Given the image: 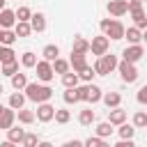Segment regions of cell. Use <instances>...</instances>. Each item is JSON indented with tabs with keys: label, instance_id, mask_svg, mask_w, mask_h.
I'll return each mask as SVG.
<instances>
[{
	"label": "cell",
	"instance_id": "obj_37",
	"mask_svg": "<svg viewBox=\"0 0 147 147\" xmlns=\"http://www.w3.org/2000/svg\"><path fill=\"white\" fill-rule=\"evenodd\" d=\"M133 126H136V129H145V126H147V113L138 110V113L133 115Z\"/></svg>",
	"mask_w": 147,
	"mask_h": 147
},
{
	"label": "cell",
	"instance_id": "obj_41",
	"mask_svg": "<svg viewBox=\"0 0 147 147\" xmlns=\"http://www.w3.org/2000/svg\"><path fill=\"white\" fill-rule=\"evenodd\" d=\"M101 140H103V138H99V136H90V138L83 142V147H99Z\"/></svg>",
	"mask_w": 147,
	"mask_h": 147
},
{
	"label": "cell",
	"instance_id": "obj_1",
	"mask_svg": "<svg viewBox=\"0 0 147 147\" xmlns=\"http://www.w3.org/2000/svg\"><path fill=\"white\" fill-rule=\"evenodd\" d=\"M25 96L34 103H44V101H51L53 96V87H48V83H28L25 85Z\"/></svg>",
	"mask_w": 147,
	"mask_h": 147
},
{
	"label": "cell",
	"instance_id": "obj_53",
	"mask_svg": "<svg viewBox=\"0 0 147 147\" xmlns=\"http://www.w3.org/2000/svg\"><path fill=\"white\" fill-rule=\"evenodd\" d=\"M0 37H2V30H0Z\"/></svg>",
	"mask_w": 147,
	"mask_h": 147
},
{
	"label": "cell",
	"instance_id": "obj_30",
	"mask_svg": "<svg viewBox=\"0 0 147 147\" xmlns=\"http://www.w3.org/2000/svg\"><path fill=\"white\" fill-rule=\"evenodd\" d=\"M78 83H80V78H78L76 71H67V74H62V85H64V87H76Z\"/></svg>",
	"mask_w": 147,
	"mask_h": 147
},
{
	"label": "cell",
	"instance_id": "obj_35",
	"mask_svg": "<svg viewBox=\"0 0 147 147\" xmlns=\"http://www.w3.org/2000/svg\"><path fill=\"white\" fill-rule=\"evenodd\" d=\"M57 124H67L69 119H71V113L67 110V108H55V117H53Z\"/></svg>",
	"mask_w": 147,
	"mask_h": 147
},
{
	"label": "cell",
	"instance_id": "obj_39",
	"mask_svg": "<svg viewBox=\"0 0 147 147\" xmlns=\"http://www.w3.org/2000/svg\"><path fill=\"white\" fill-rule=\"evenodd\" d=\"M21 145H23V147H37V145H39L37 133H25V136H23V140H21Z\"/></svg>",
	"mask_w": 147,
	"mask_h": 147
},
{
	"label": "cell",
	"instance_id": "obj_38",
	"mask_svg": "<svg viewBox=\"0 0 147 147\" xmlns=\"http://www.w3.org/2000/svg\"><path fill=\"white\" fill-rule=\"evenodd\" d=\"M64 103H78V94H76V87H64Z\"/></svg>",
	"mask_w": 147,
	"mask_h": 147
},
{
	"label": "cell",
	"instance_id": "obj_20",
	"mask_svg": "<svg viewBox=\"0 0 147 147\" xmlns=\"http://www.w3.org/2000/svg\"><path fill=\"white\" fill-rule=\"evenodd\" d=\"M124 39H129V44H142V30H138L136 25L126 28L124 30Z\"/></svg>",
	"mask_w": 147,
	"mask_h": 147
},
{
	"label": "cell",
	"instance_id": "obj_10",
	"mask_svg": "<svg viewBox=\"0 0 147 147\" xmlns=\"http://www.w3.org/2000/svg\"><path fill=\"white\" fill-rule=\"evenodd\" d=\"M16 25V11H11V9H2L0 11V30H11Z\"/></svg>",
	"mask_w": 147,
	"mask_h": 147
},
{
	"label": "cell",
	"instance_id": "obj_34",
	"mask_svg": "<svg viewBox=\"0 0 147 147\" xmlns=\"http://www.w3.org/2000/svg\"><path fill=\"white\" fill-rule=\"evenodd\" d=\"M94 76H96V71H94V67H90V64H87V67H83V69L78 71V78H80V80H85V83H92V78H94Z\"/></svg>",
	"mask_w": 147,
	"mask_h": 147
},
{
	"label": "cell",
	"instance_id": "obj_18",
	"mask_svg": "<svg viewBox=\"0 0 147 147\" xmlns=\"http://www.w3.org/2000/svg\"><path fill=\"white\" fill-rule=\"evenodd\" d=\"M101 101H103V103L108 106V110H110V108H117V106L122 103V94H119V92H106V94L101 96Z\"/></svg>",
	"mask_w": 147,
	"mask_h": 147
},
{
	"label": "cell",
	"instance_id": "obj_5",
	"mask_svg": "<svg viewBox=\"0 0 147 147\" xmlns=\"http://www.w3.org/2000/svg\"><path fill=\"white\" fill-rule=\"evenodd\" d=\"M117 71H119V76H122V80L124 83H136L138 80V69H136V64L133 62H126V60H122L119 64H117Z\"/></svg>",
	"mask_w": 147,
	"mask_h": 147
},
{
	"label": "cell",
	"instance_id": "obj_50",
	"mask_svg": "<svg viewBox=\"0 0 147 147\" xmlns=\"http://www.w3.org/2000/svg\"><path fill=\"white\" fill-rule=\"evenodd\" d=\"M5 2H7V0H0V11L5 9Z\"/></svg>",
	"mask_w": 147,
	"mask_h": 147
},
{
	"label": "cell",
	"instance_id": "obj_3",
	"mask_svg": "<svg viewBox=\"0 0 147 147\" xmlns=\"http://www.w3.org/2000/svg\"><path fill=\"white\" fill-rule=\"evenodd\" d=\"M117 64H119L117 55L106 53V55L96 57V62H94V71H96V76H108L110 71H115V69H117Z\"/></svg>",
	"mask_w": 147,
	"mask_h": 147
},
{
	"label": "cell",
	"instance_id": "obj_55",
	"mask_svg": "<svg viewBox=\"0 0 147 147\" xmlns=\"http://www.w3.org/2000/svg\"><path fill=\"white\" fill-rule=\"evenodd\" d=\"M0 69H2V64H0Z\"/></svg>",
	"mask_w": 147,
	"mask_h": 147
},
{
	"label": "cell",
	"instance_id": "obj_22",
	"mask_svg": "<svg viewBox=\"0 0 147 147\" xmlns=\"http://www.w3.org/2000/svg\"><path fill=\"white\" fill-rule=\"evenodd\" d=\"M101 96H103V92H101V87L99 85H92V83H87V103H96V101H101Z\"/></svg>",
	"mask_w": 147,
	"mask_h": 147
},
{
	"label": "cell",
	"instance_id": "obj_12",
	"mask_svg": "<svg viewBox=\"0 0 147 147\" xmlns=\"http://www.w3.org/2000/svg\"><path fill=\"white\" fill-rule=\"evenodd\" d=\"M108 122H110L113 126L124 124V122H126V110H122L119 106H117V108H110V110H108Z\"/></svg>",
	"mask_w": 147,
	"mask_h": 147
},
{
	"label": "cell",
	"instance_id": "obj_4",
	"mask_svg": "<svg viewBox=\"0 0 147 147\" xmlns=\"http://www.w3.org/2000/svg\"><path fill=\"white\" fill-rule=\"evenodd\" d=\"M108 48H110V39H108L106 34L92 37V41H90V53H92V55L101 57V55H106V53H108Z\"/></svg>",
	"mask_w": 147,
	"mask_h": 147
},
{
	"label": "cell",
	"instance_id": "obj_27",
	"mask_svg": "<svg viewBox=\"0 0 147 147\" xmlns=\"http://www.w3.org/2000/svg\"><path fill=\"white\" fill-rule=\"evenodd\" d=\"M14 32H16V37H30V34H32L30 21H16V25H14Z\"/></svg>",
	"mask_w": 147,
	"mask_h": 147
},
{
	"label": "cell",
	"instance_id": "obj_33",
	"mask_svg": "<svg viewBox=\"0 0 147 147\" xmlns=\"http://www.w3.org/2000/svg\"><path fill=\"white\" fill-rule=\"evenodd\" d=\"M18 71V60H14V62H7V64H2V69H0V76H14Z\"/></svg>",
	"mask_w": 147,
	"mask_h": 147
},
{
	"label": "cell",
	"instance_id": "obj_6",
	"mask_svg": "<svg viewBox=\"0 0 147 147\" xmlns=\"http://www.w3.org/2000/svg\"><path fill=\"white\" fill-rule=\"evenodd\" d=\"M145 57V48H142V44H129L124 51H122V60H126V62H140Z\"/></svg>",
	"mask_w": 147,
	"mask_h": 147
},
{
	"label": "cell",
	"instance_id": "obj_45",
	"mask_svg": "<svg viewBox=\"0 0 147 147\" xmlns=\"http://www.w3.org/2000/svg\"><path fill=\"white\" fill-rule=\"evenodd\" d=\"M113 147H136V142H133V140H119V142L113 145Z\"/></svg>",
	"mask_w": 147,
	"mask_h": 147
},
{
	"label": "cell",
	"instance_id": "obj_16",
	"mask_svg": "<svg viewBox=\"0 0 147 147\" xmlns=\"http://www.w3.org/2000/svg\"><path fill=\"white\" fill-rule=\"evenodd\" d=\"M41 57H44L46 62H55V60L60 57V48H57L55 44H46L44 51H41Z\"/></svg>",
	"mask_w": 147,
	"mask_h": 147
},
{
	"label": "cell",
	"instance_id": "obj_17",
	"mask_svg": "<svg viewBox=\"0 0 147 147\" xmlns=\"http://www.w3.org/2000/svg\"><path fill=\"white\" fill-rule=\"evenodd\" d=\"M9 80H11V87H14L16 92H23V90H25V85L30 83V80H28V76H25V74H21V71H16Z\"/></svg>",
	"mask_w": 147,
	"mask_h": 147
},
{
	"label": "cell",
	"instance_id": "obj_40",
	"mask_svg": "<svg viewBox=\"0 0 147 147\" xmlns=\"http://www.w3.org/2000/svg\"><path fill=\"white\" fill-rule=\"evenodd\" d=\"M30 16H32L30 7H18L16 9V21H30Z\"/></svg>",
	"mask_w": 147,
	"mask_h": 147
},
{
	"label": "cell",
	"instance_id": "obj_52",
	"mask_svg": "<svg viewBox=\"0 0 147 147\" xmlns=\"http://www.w3.org/2000/svg\"><path fill=\"white\" fill-rule=\"evenodd\" d=\"M2 110H5V106H2V103H0V113H2Z\"/></svg>",
	"mask_w": 147,
	"mask_h": 147
},
{
	"label": "cell",
	"instance_id": "obj_11",
	"mask_svg": "<svg viewBox=\"0 0 147 147\" xmlns=\"http://www.w3.org/2000/svg\"><path fill=\"white\" fill-rule=\"evenodd\" d=\"M14 119H16V110L14 108H5L0 113V131H7L9 126H14Z\"/></svg>",
	"mask_w": 147,
	"mask_h": 147
},
{
	"label": "cell",
	"instance_id": "obj_42",
	"mask_svg": "<svg viewBox=\"0 0 147 147\" xmlns=\"http://www.w3.org/2000/svg\"><path fill=\"white\" fill-rule=\"evenodd\" d=\"M76 94H78V101H85L87 99V83L85 85H76Z\"/></svg>",
	"mask_w": 147,
	"mask_h": 147
},
{
	"label": "cell",
	"instance_id": "obj_15",
	"mask_svg": "<svg viewBox=\"0 0 147 147\" xmlns=\"http://www.w3.org/2000/svg\"><path fill=\"white\" fill-rule=\"evenodd\" d=\"M71 53H80V55H87L90 53V41L85 37H74V44H71Z\"/></svg>",
	"mask_w": 147,
	"mask_h": 147
},
{
	"label": "cell",
	"instance_id": "obj_54",
	"mask_svg": "<svg viewBox=\"0 0 147 147\" xmlns=\"http://www.w3.org/2000/svg\"><path fill=\"white\" fill-rule=\"evenodd\" d=\"M140 2H145V0H140Z\"/></svg>",
	"mask_w": 147,
	"mask_h": 147
},
{
	"label": "cell",
	"instance_id": "obj_8",
	"mask_svg": "<svg viewBox=\"0 0 147 147\" xmlns=\"http://www.w3.org/2000/svg\"><path fill=\"white\" fill-rule=\"evenodd\" d=\"M34 117H37L39 122H51V119L55 117V108H53L48 101L37 103V113H34Z\"/></svg>",
	"mask_w": 147,
	"mask_h": 147
},
{
	"label": "cell",
	"instance_id": "obj_51",
	"mask_svg": "<svg viewBox=\"0 0 147 147\" xmlns=\"http://www.w3.org/2000/svg\"><path fill=\"white\" fill-rule=\"evenodd\" d=\"M2 92H5V87H2V85H0V96H2Z\"/></svg>",
	"mask_w": 147,
	"mask_h": 147
},
{
	"label": "cell",
	"instance_id": "obj_28",
	"mask_svg": "<svg viewBox=\"0 0 147 147\" xmlns=\"http://www.w3.org/2000/svg\"><path fill=\"white\" fill-rule=\"evenodd\" d=\"M16 60V53L11 46H2L0 44V64H7V62H14Z\"/></svg>",
	"mask_w": 147,
	"mask_h": 147
},
{
	"label": "cell",
	"instance_id": "obj_44",
	"mask_svg": "<svg viewBox=\"0 0 147 147\" xmlns=\"http://www.w3.org/2000/svg\"><path fill=\"white\" fill-rule=\"evenodd\" d=\"M62 147H83V140H76V138H74V140H67Z\"/></svg>",
	"mask_w": 147,
	"mask_h": 147
},
{
	"label": "cell",
	"instance_id": "obj_47",
	"mask_svg": "<svg viewBox=\"0 0 147 147\" xmlns=\"http://www.w3.org/2000/svg\"><path fill=\"white\" fill-rule=\"evenodd\" d=\"M37 147H53V142H48V140H39Z\"/></svg>",
	"mask_w": 147,
	"mask_h": 147
},
{
	"label": "cell",
	"instance_id": "obj_21",
	"mask_svg": "<svg viewBox=\"0 0 147 147\" xmlns=\"http://www.w3.org/2000/svg\"><path fill=\"white\" fill-rule=\"evenodd\" d=\"M69 67L78 74L83 67H87V60H85V55H80V53H71V57H69Z\"/></svg>",
	"mask_w": 147,
	"mask_h": 147
},
{
	"label": "cell",
	"instance_id": "obj_24",
	"mask_svg": "<svg viewBox=\"0 0 147 147\" xmlns=\"http://www.w3.org/2000/svg\"><path fill=\"white\" fill-rule=\"evenodd\" d=\"M25 101H28V96H25L23 92H14V94L9 96V108H14V110H21V108L25 106Z\"/></svg>",
	"mask_w": 147,
	"mask_h": 147
},
{
	"label": "cell",
	"instance_id": "obj_46",
	"mask_svg": "<svg viewBox=\"0 0 147 147\" xmlns=\"http://www.w3.org/2000/svg\"><path fill=\"white\" fill-rule=\"evenodd\" d=\"M0 147H16V142H11V140H5V142H0Z\"/></svg>",
	"mask_w": 147,
	"mask_h": 147
},
{
	"label": "cell",
	"instance_id": "obj_23",
	"mask_svg": "<svg viewBox=\"0 0 147 147\" xmlns=\"http://www.w3.org/2000/svg\"><path fill=\"white\" fill-rule=\"evenodd\" d=\"M94 119H96V115H94V110H92V108H83V110L78 113V122H80L83 126H92V124H94Z\"/></svg>",
	"mask_w": 147,
	"mask_h": 147
},
{
	"label": "cell",
	"instance_id": "obj_25",
	"mask_svg": "<svg viewBox=\"0 0 147 147\" xmlns=\"http://www.w3.org/2000/svg\"><path fill=\"white\" fill-rule=\"evenodd\" d=\"M117 133H119V140H133V136H136V126L124 122V124H119Z\"/></svg>",
	"mask_w": 147,
	"mask_h": 147
},
{
	"label": "cell",
	"instance_id": "obj_43",
	"mask_svg": "<svg viewBox=\"0 0 147 147\" xmlns=\"http://www.w3.org/2000/svg\"><path fill=\"white\" fill-rule=\"evenodd\" d=\"M136 99H138V103H147V85H142V87L138 90Z\"/></svg>",
	"mask_w": 147,
	"mask_h": 147
},
{
	"label": "cell",
	"instance_id": "obj_31",
	"mask_svg": "<svg viewBox=\"0 0 147 147\" xmlns=\"http://www.w3.org/2000/svg\"><path fill=\"white\" fill-rule=\"evenodd\" d=\"M51 64H53V71H55V74H60V76H62V74H67V71H71V67H69V60H62V57H57V60H55V62H51Z\"/></svg>",
	"mask_w": 147,
	"mask_h": 147
},
{
	"label": "cell",
	"instance_id": "obj_2",
	"mask_svg": "<svg viewBox=\"0 0 147 147\" xmlns=\"http://www.w3.org/2000/svg\"><path fill=\"white\" fill-rule=\"evenodd\" d=\"M124 25H122V21H117V18H103L101 21V32L108 37V39H124Z\"/></svg>",
	"mask_w": 147,
	"mask_h": 147
},
{
	"label": "cell",
	"instance_id": "obj_9",
	"mask_svg": "<svg viewBox=\"0 0 147 147\" xmlns=\"http://www.w3.org/2000/svg\"><path fill=\"white\" fill-rule=\"evenodd\" d=\"M129 11V0H108V14L119 18Z\"/></svg>",
	"mask_w": 147,
	"mask_h": 147
},
{
	"label": "cell",
	"instance_id": "obj_32",
	"mask_svg": "<svg viewBox=\"0 0 147 147\" xmlns=\"http://www.w3.org/2000/svg\"><path fill=\"white\" fill-rule=\"evenodd\" d=\"M16 117H18V122L21 124H32L37 117H34V113L32 110H25V108H21V110H16Z\"/></svg>",
	"mask_w": 147,
	"mask_h": 147
},
{
	"label": "cell",
	"instance_id": "obj_29",
	"mask_svg": "<svg viewBox=\"0 0 147 147\" xmlns=\"http://www.w3.org/2000/svg\"><path fill=\"white\" fill-rule=\"evenodd\" d=\"M37 62H39V60H37V55H34L32 51H25V53L21 55V67H25V69H32Z\"/></svg>",
	"mask_w": 147,
	"mask_h": 147
},
{
	"label": "cell",
	"instance_id": "obj_48",
	"mask_svg": "<svg viewBox=\"0 0 147 147\" xmlns=\"http://www.w3.org/2000/svg\"><path fill=\"white\" fill-rule=\"evenodd\" d=\"M99 147H110V142H108V140H101V145H99Z\"/></svg>",
	"mask_w": 147,
	"mask_h": 147
},
{
	"label": "cell",
	"instance_id": "obj_19",
	"mask_svg": "<svg viewBox=\"0 0 147 147\" xmlns=\"http://www.w3.org/2000/svg\"><path fill=\"white\" fill-rule=\"evenodd\" d=\"M113 131H115V129H113V124H110L108 119H106V122H99V124L94 126V136H99V138H103V140L110 138Z\"/></svg>",
	"mask_w": 147,
	"mask_h": 147
},
{
	"label": "cell",
	"instance_id": "obj_26",
	"mask_svg": "<svg viewBox=\"0 0 147 147\" xmlns=\"http://www.w3.org/2000/svg\"><path fill=\"white\" fill-rule=\"evenodd\" d=\"M23 136H25V129H21V126H9V129H7V140H11V142H16V145H21Z\"/></svg>",
	"mask_w": 147,
	"mask_h": 147
},
{
	"label": "cell",
	"instance_id": "obj_13",
	"mask_svg": "<svg viewBox=\"0 0 147 147\" xmlns=\"http://www.w3.org/2000/svg\"><path fill=\"white\" fill-rule=\"evenodd\" d=\"M131 18H133V25H136L138 30H145V28H147V14H145L142 7L131 9Z\"/></svg>",
	"mask_w": 147,
	"mask_h": 147
},
{
	"label": "cell",
	"instance_id": "obj_14",
	"mask_svg": "<svg viewBox=\"0 0 147 147\" xmlns=\"http://www.w3.org/2000/svg\"><path fill=\"white\" fill-rule=\"evenodd\" d=\"M30 28H32V32H44L46 30V16L41 14V11H32V16H30Z\"/></svg>",
	"mask_w": 147,
	"mask_h": 147
},
{
	"label": "cell",
	"instance_id": "obj_49",
	"mask_svg": "<svg viewBox=\"0 0 147 147\" xmlns=\"http://www.w3.org/2000/svg\"><path fill=\"white\" fill-rule=\"evenodd\" d=\"M142 41L147 44V28H145V32H142Z\"/></svg>",
	"mask_w": 147,
	"mask_h": 147
},
{
	"label": "cell",
	"instance_id": "obj_36",
	"mask_svg": "<svg viewBox=\"0 0 147 147\" xmlns=\"http://www.w3.org/2000/svg\"><path fill=\"white\" fill-rule=\"evenodd\" d=\"M16 39H18V37H16V32H14V30H2L0 44H2V46H11V44H14Z\"/></svg>",
	"mask_w": 147,
	"mask_h": 147
},
{
	"label": "cell",
	"instance_id": "obj_7",
	"mask_svg": "<svg viewBox=\"0 0 147 147\" xmlns=\"http://www.w3.org/2000/svg\"><path fill=\"white\" fill-rule=\"evenodd\" d=\"M34 69H37V80H41V83H51V80L55 78L53 64L46 62V60H39V62L34 64Z\"/></svg>",
	"mask_w": 147,
	"mask_h": 147
}]
</instances>
